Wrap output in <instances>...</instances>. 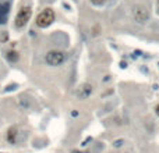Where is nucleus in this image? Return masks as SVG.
<instances>
[{"label": "nucleus", "mask_w": 159, "mask_h": 153, "mask_svg": "<svg viewBox=\"0 0 159 153\" xmlns=\"http://www.w3.org/2000/svg\"><path fill=\"white\" fill-rule=\"evenodd\" d=\"M123 143H124V139H117V141L113 142V146H115V148H120Z\"/></svg>", "instance_id": "obj_10"}, {"label": "nucleus", "mask_w": 159, "mask_h": 153, "mask_svg": "<svg viewBox=\"0 0 159 153\" xmlns=\"http://www.w3.org/2000/svg\"><path fill=\"white\" fill-rule=\"evenodd\" d=\"M131 16H132V18L140 24H145L147 21H149V18H151L148 7L143 6V4H137V6L132 7Z\"/></svg>", "instance_id": "obj_4"}, {"label": "nucleus", "mask_w": 159, "mask_h": 153, "mask_svg": "<svg viewBox=\"0 0 159 153\" xmlns=\"http://www.w3.org/2000/svg\"><path fill=\"white\" fill-rule=\"evenodd\" d=\"M69 54L66 52H60V50H50L46 56H45V61L48 63L52 67H57V65H62L64 61L67 60Z\"/></svg>", "instance_id": "obj_3"}, {"label": "nucleus", "mask_w": 159, "mask_h": 153, "mask_svg": "<svg viewBox=\"0 0 159 153\" xmlns=\"http://www.w3.org/2000/svg\"><path fill=\"white\" fill-rule=\"evenodd\" d=\"M55 18H56L55 11H53L52 9H45V10H42L38 14L35 23H37V25L39 26V28H48L49 25H52V24L55 23Z\"/></svg>", "instance_id": "obj_2"}, {"label": "nucleus", "mask_w": 159, "mask_h": 153, "mask_svg": "<svg viewBox=\"0 0 159 153\" xmlns=\"http://www.w3.org/2000/svg\"><path fill=\"white\" fill-rule=\"evenodd\" d=\"M71 116H73V117H77V116H78V111H71Z\"/></svg>", "instance_id": "obj_12"}, {"label": "nucleus", "mask_w": 159, "mask_h": 153, "mask_svg": "<svg viewBox=\"0 0 159 153\" xmlns=\"http://www.w3.org/2000/svg\"><path fill=\"white\" fill-rule=\"evenodd\" d=\"M92 85L91 84H83L81 86H80L78 89H77V96H78V99H88L91 96V93H92Z\"/></svg>", "instance_id": "obj_6"}, {"label": "nucleus", "mask_w": 159, "mask_h": 153, "mask_svg": "<svg viewBox=\"0 0 159 153\" xmlns=\"http://www.w3.org/2000/svg\"><path fill=\"white\" fill-rule=\"evenodd\" d=\"M71 153H81V152H80V150H73Z\"/></svg>", "instance_id": "obj_14"}, {"label": "nucleus", "mask_w": 159, "mask_h": 153, "mask_svg": "<svg viewBox=\"0 0 159 153\" xmlns=\"http://www.w3.org/2000/svg\"><path fill=\"white\" fill-rule=\"evenodd\" d=\"M7 59L10 60V61H17L18 60V53L16 50H10V52L7 53Z\"/></svg>", "instance_id": "obj_8"}, {"label": "nucleus", "mask_w": 159, "mask_h": 153, "mask_svg": "<svg viewBox=\"0 0 159 153\" xmlns=\"http://www.w3.org/2000/svg\"><path fill=\"white\" fill-rule=\"evenodd\" d=\"M11 10V2L10 0H2L0 2V24H6L9 14Z\"/></svg>", "instance_id": "obj_5"}, {"label": "nucleus", "mask_w": 159, "mask_h": 153, "mask_svg": "<svg viewBox=\"0 0 159 153\" xmlns=\"http://www.w3.org/2000/svg\"><path fill=\"white\" fill-rule=\"evenodd\" d=\"M90 141H92V138H91V137H88V138H87L85 141H84V143H83V146H85V145H88V142H90Z\"/></svg>", "instance_id": "obj_11"}, {"label": "nucleus", "mask_w": 159, "mask_h": 153, "mask_svg": "<svg viewBox=\"0 0 159 153\" xmlns=\"http://www.w3.org/2000/svg\"><path fill=\"white\" fill-rule=\"evenodd\" d=\"M31 16H32V10H31L30 6H24L21 7L18 13H17L16 18H14V26L16 30H24L25 25L28 24V21L31 20Z\"/></svg>", "instance_id": "obj_1"}, {"label": "nucleus", "mask_w": 159, "mask_h": 153, "mask_svg": "<svg viewBox=\"0 0 159 153\" xmlns=\"http://www.w3.org/2000/svg\"><path fill=\"white\" fill-rule=\"evenodd\" d=\"M155 111H156V114H158V117H159V104L156 106V109H155Z\"/></svg>", "instance_id": "obj_13"}, {"label": "nucleus", "mask_w": 159, "mask_h": 153, "mask_svg": "<svg viewBox=\"0 0 159 153\" xmlns=\"http://www.w3.org/2000/svg\"><path fill=\"white\" fill-rule=\"evenodd\" d=\"M94 6H103L106 3V0H90Z\"/></svg>", "instance_id": "obj_9"}, {"label": "nucleus", "mask_w": 159, "mask_h": 153, "mask_svg": "<svg viewBox=\"0 0 159 153\" xmlns=\"http://www.w3.org/2000/svg\"><path fill=\"white\" fill-rule=\"evenodd\" d=\"M17 135H18V130H17L16 127H11L10 130H9V132H7V139H9V142L16 143L17 142Z\"/></svg>", "instance_id": "obj_7"}]
</instances>
